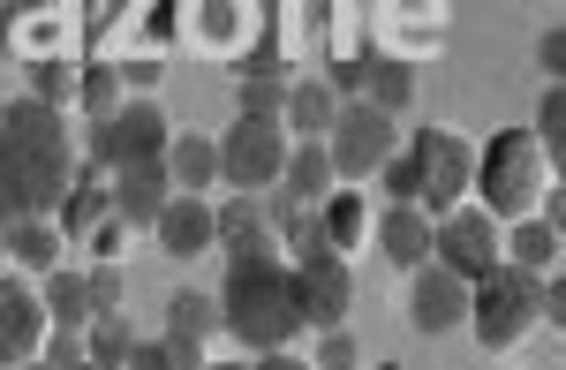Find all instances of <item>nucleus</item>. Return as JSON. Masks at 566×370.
I'll list each match as a JSON object with an SVG mask.
<instances>
[{"mask_svg": "<svg viewBox=\"0 0 566 370\" xmlns=\"http://www.w3.org/2000/svg\"><path fill=\"white\" fill-rule=\"evenodd\" d=\"M0 189H8V220H45L69 197V129L61 106L15 98L0 106Z\"/></svg>", "mask_w": 566, "mask_h": 370, "instance_id": "1", "label": "nucleus"}, {"mask_svg": "<svg viewBox=\"0 0 566 370\" xmlns=\"http://www.w3.org/2000/svg\"><path fill=\"white\" fill-rule=\"evenodd\" d=\"M219 325L242 348H287L303 332V303H295V265H280L272 250H234L227 257V287H219Z\"/></svg>", "mask_w": 566, "mask_h": 370, "instance_id": "2", "label": "nucleus"}, {"mask_svg": "<svg viewBox=\"0 0 566 370\" xmlns=\"http://www.w3.org/2000/svg\"><path fill=\"white\" fill-rule=\"evenodd\" d=\"M528 318H536V273H522V265H499V273H483L469 287V325H476L483 348L522 340Z\"/></svg>", "mask_w": 566, "mask_h": 370, "instance_id": "3", "label": "nucleus"}, {"mask_svg": "<svg viewBox=\"0 0 566 370\" xmlns=\"http://www.w3.org/2000/svg\"><path fill=\"white\" fill-rule=\"evenodd\" d=\"M91 159L114 175V167H136V159H167V114L151 98H129L114 114L91 121Z\"/></svg>", "mask_w": 566, "mask_h": 370, "instance_id": "4", "label": "nucleus"}, {"mask_svg": "<svg viewBox=\"0 0 566 370\" xmlns=\"http://www.w3.org/2000/svg\"><path fill=\"white\" fill-rule=\"evenodd\" d=\"M325 159H333V175H348V182L378 175V167L392 159V114H386V106H370V98L340 106V114H333V144H325Z\"/></svg>", "mask_w": 566, "mask_h": 370, "instance_id": "5", "label": "nucleus"}, {"mask_svg": "<svg viewBox=\"0 0 566 370\" xmlns=\"http://www.w3.org/2000/svg\"><path fill=\"white\" fill-rule=\"evenodd\" d=\"M431 257L446 273H461L476 287L483 273H499L506 257H499V228H491V212H469V204H453V212H438L431 220Z\"/></svg>", "mask_w": 566, "mask_h": 370, "instance_id": "6", "label": "nucleus"}, {"mask_svg": "<svg viewBox=\"0 0 566 370\" xmlns=\"http://www.w3.org/2000/svg\"><path fill=\"white\" fill-rule=\"evenodd\" d=\"M536 167H544V144L528 129H506L483 151V212H522L536 197Z\"/></svg>", "mask_w": 566, "mask_h": 370, "instance_id": "7", "label": "nucleus"}, {"mask_svg": "<svg viewBox=\"0 0 566 370\" xmlns=\"http://www.w3.org/2000/svg\"><path fill=\"white\" fill-rule=\"evenodd\" d=\"M416 151H423V212H453L476 182V151L453 129H416Z\"/></svg>", "mask_w": 566, "mask_h": 370, "instance_id": "8", "label": "nucleus"}, {"mask_svg": "<svg viewBox=\"0 0 566 370\" xmlns=\"http://www.w3.org/2000/svg\"><path fill=\"white\" fill-rule=\"evenodd\" d=\"M280 159H287V144H280V121H234L227 129V144H219V175L234 189H264L280 182Z\"/></svg>", "mask_w": 566, "mask_h": 370, "instance_id": "9", "label": "nucleus"}, {"mask_svg": "<svg viewBox=\"0 0 566 370\" xmlns=\"http://www.w3.org/2000/svg\"><path fill=\"white\" fill-rule=\"evenodd\" d=\"M348 295H355V279L348 265H340V250H317V257H295V303H303V325H340L348 318Z\"/></svg>", "mask_w": 566, "mask_h": 370, "instance_id": "10", "label": "nucleus"}, {"mask_svg": "<svg viewBox=\"0 0 566 370\" xmlns=\"http://www.w3.org/2000/svg\"><path fill=\"white\" fill-rule=\"evenodd\" d=\"M416 287H408V325H416V332H453V325L469 318V279L461 273H446V265H416Z\"/></svg>", "mask_w": 566, "mask_h": 370, "instance_id": "11", "label": "nucleus"}, {"mask_svg": "<svg viewBox=\"0 0 566 370\" xmlns=\"http://www.w3.org/2000/svg\"><path fill=\"white\" fill-rule=\"evenodd\" d=\"M212 325H219V303L181 287L175 303H167V363L197 370V363H205V332H212Z\"/></svg>", "mask_w": 566, "mask_h": 370, "instance_id": "12", "label": "nucleus"}, {"mask_svg": "<svg viewBox=\"0 0 566 370\" xmlns=\"http://www.w3.org/2000/svg\"><path fill=\"white\" fill-rule=\"evenodd\" d=\"M114 212L122 220H159V204L175 197V175H167V159H136V167H114Z\"/></svg>", "mask_w": 566, "mask_h": 370, "instance_id": "13", "label": "nucleus"}, {"mask_svg": "<svg viewBox=\"0 0 566 370\" xmlns=\"http://www.w3.org/2000/svg\"><path fill=\"white\" fill-rule=\"evenodd\" d=\"M39 325H45V303L23 279H0V363H23L39 348Z\"/></svg>", "mask_w": 566, "mask_h": 370, "instance_id": "14", "label": "nucleus"}, {"mask_svg": "<svg viewBox=\"0 0 566 370\" xmlns=\"http://www.w3.org/2000/svg\"><path fill=\"white\" fill-rule=\"evenodd\" d=\"M378 250H386V265H400V273L431 265V212L423 204H392L386 220H378Z\"/></svg>", "mask_w": 566, "mask_h": 370, "instance_id": "15", "label": "nucleus"}, {"mask_svg": "<svg viewBox=\"0 0 566 370\" xmlns=\"http://www.w3.org/2000/svg\"><path fill=\"white\" fill-rule=\"evenodd\" d=\"M151 228H159V250H167V257H205V250H212V212H205L189 189L159 204V220H151Z\"/></svg>", "mask_w": 566, "mask_h": 370, "instance_id": "16", "label": "nucleus"}, {"mask_svg": "<svg viewBox=\"0 0 566 370\" xmlns=\"http://www.w3.org/2000/svg\"><path fill=\"white\" fill-rule=\"evenodd\" d=\"M280 182H287V197L295 204H317L325 197V182H333V159H325V144L317 137H303L287 159H280Z\"/></svg>", "mask_w": 566, "mask_h": 370, "instance_id": "17", "label": "nucleus"}, {"mask_svg": "<svg viewBox=\"0 0 566 370\" xmlns=\"http://www.w3.org/2000/svg\"><path fill=\"white\" fill-rule=\"evenodd\" d=\"M8 257L23 273H53L61 265V234L45 228V220H8Z\"/></svg>", "mask_w": 566, "mask_h": 370, "instance_id": "18", "label": "nucleus"}, {"mask_svg": "<svg viewBox=\"0 0 566 370\" xmlns=\"http://www.w3.org/2000/svg\"><path fill=\"white\" fill-rule=\"evenodd\" d=\"M45 318L53 325H76V332H84L91 318H98V310H91V279H76V273H61V265H53V279H45Z\"/></svg>", "mask_w": 566, "mask_h": 370, "instance_id": "19", "label": "nucleus"}, {"mask_svg": "<svg viewBox=\"0 0 566 370\" xmlns=\"http://www.w3.org/2000/svg\"><path fill=\"white\" fill-rule=\"evenodd\" d=\"M167 175H175L181 189H205L219 175V144H205V137H167Z\"/></svg>", "mask_w": 566, "mask_h": 370, "instance_id": "20", "label": "nucleus"}, {"mask_svg": "<svg viewBox=\"0 0 566 370\" xmlns=\"http://www.w3.org/2000/svg\"><path fill=\"white\" fill-rule=\"evenodd\" d=\"M212 242H227V257L234 250H264V212L250 197H234L227 212H212Z\"/></svg>", "mask_w": 566, "mask_h": 370, "instance_id": "21", "label": "nucleus"}, {"mask_svg": "<svg viewBox=\"0 0 566 370\" xmlns=\"http://www.w3.org/2000/svg\"><path fill=\"white\" fill-rule=\"evenodd\" d=\"M499 257H514L522 273H544L559 257V228L552 220H528V228H514V242H499Z\"/></svg>", "mask_w": 566, "mask_h": 370, "instance_id": "22", "label": "nucleus"}, {"mask_svg": "<svg viewBox=\"0 0 566 370\" xmlns=\"http://www.w3.org/2000/svg\"><path fill=\"white\" fill-rule=\"evenodd\" d=\"M363 92H370V106L400 114V106L416 98V68H408V61H370V84H363Z\"/></svg>", "mask_w": 566, "mask_h": 370, "instance_id": "23", "label": "nucleus"}, {"mask_svg": "<svg viewBox=\"0 0 566 370\" xmlns=\"http://www.w3.org/2000/svg\"><path fill=\"white\" fill-rule=\"evenodd\" d=\"M333 114H340V106H333L325 84H295V92H287V121H295L303 137H325V129H333Z\"/></svg>", "mask_w": 566, "mask_h": 370, "instance_id": "24", "label": "nucleus"}, {"mask_svg": "<svg viewBox=\"0 0 566 370\" xmlns=\"http://www.w3.org/2000/svg\"><path fill=\"white\" fill-rule=\"evenodd\" d=\"M317 220H325V242L333 250H355V234H363V197H317Z\"/></svg>", "mask_w": 566, "mask_h": 370, "instance_id": "25", "label": "nucleus"}, {"mask_svg": "<svg viewBox=\"0 0 566 370\" xmlns=\"http://www.w3.org/2000/svg\"><path fill=\"white\" fill-rule=\"evenodd\" d=\"M84 348H91V363H129L136 340H129V325H122V310H98V325H91Z\"/></svg>", "mask_w": 566, "mask_h": 370, "instance_id": "26", "label": "nucleus"}, {"mask_svg": "<svg viewBox=\"0 0 566 370\" xmlns=\"http://www.w3.org/2000/svg\"><path fill=\"white\" fill-rule=\"evenodd\" d=\"M378 175H386L392 204H423V151H416V144H408V151H400V159H386V167H378Z\"/></svg>", "mask_w": 566, "mask_h": 370, "instance_id": "27", "label": "nucleus"}, {"mask_svg": "<svg viewBox=\"0 0 566 370\" xmlns=\"http://www.w3.org/2000/svg\"><path fill=\"white\" fill-rule=\"evenodd\" d=\"M242 114H250V121H280V114H287V92L272 84V68H258V76L242 84Z\"/></svg>", "mask_w": 566, "mask_h": 370, "instance_id": "28", "label": "nucleus"}, {"mask_svg": "<svg viewBox=\"0 0 566 370\" xmlns=\"http://www.w3.org/2000/svg\"><path fill=\"white\" fill-rule=\"evenodd\" d=\"M536 144H544V151H559V144H566V92H559V84H544V106H536Z\"/></svg>", "mask_w": 566, "mask_h": 370, "instance_id": "29", "label": "nucleus"}, {"mask_svg": "<svg viewBox=\"0 0 566 370\" xmlns=\"http://www.w3.org/2000/svg\"><path fill=\"white\" fill-rule=\"evenodd\" d=\"M84 106L91 114H114V68H91L84 76Z\"/></svg>", "mask_w": 566, "mask_h": 370, "instance_id": "30", "label": "nucleus"}, {"mask_svg": "<svg viewBox=\"0 0 566 370\" xmlns=\"http://www.w3.org/2000/svg\"><path fill=\"white\" fill-rule=\"evenodd\" d=\"M317 363H333V370H340V363H355V340L340 332V325H325V340H317Z\"/></svg>", "mask_w": 566, "mask_h": 370, "instance_id": "31", "label": "nucleus"}, {"mask_svg": "<svg viewBox=\"0 0 566 370\" xmlns=\"http://www.w3.org/2000/svg\"><path fill=\"white\" fill-rule=\"evenodd\" d=\"M536 61H544V76L559 84V61H566V31H544V46H536Z\"/></svg>", "mask_w": 566, "mask_h": 370, "instance_id": "32", "label": "nucleus"}, {"mask_svg": "<svg viewBox=\"0 0 566 370\" xmlns=\"http://www.w3.org/2000/svg\"><path fill=\"white\" fill-rule=\"evenodd\" d=\"M39 98H45V106H61V98H69V68L45 61V68H39Z\"/></svg>", "mask_w": 566, "mask_h": 370, "instance_id": "33", "label": "nucleus"}, {"mask_svg": "<svg viewBox=\"0 0 566 370\" xmlns=\"http://www.w3.org/2000/svg\"><path fill=\"white\" fill-rule=\"evenodd\" d=\"M122 303V279L114 273H91V310H114Z\"/></svg>", "mask_w": 566, "mask_h": 370, "instance_id": "34", "label": "nucleus"}, {"mask_svg": "<svg viewBox=\"0 0 566 370\" xmlns=\"http://www.w3.org/2000/svg\"><path fill=\"white\" fill-rule=\"evenodd\" d=\"M129 363H136V370H167V340H136Z\"/></svg>", "mask_w": 566, "mask_h": 370, "instance_id": "35", "label": "nucleus"}, {"mask_svg": "<svg viewBox=\"0 0 566 370\" xmlns=\"http://www.w3.org/2000/svg\"><path fill=\"white\" fill-rule=\"evenodd\" d=\"M0 228H8V189H0Z\"/></svg>", "mask_w": 566, "mask_h": 370, "instance_id": "36", "label": "nucleus"}, {"mask_svg": "<svg viewBox=\"0 0 566 370\" xmlns=\"http://www.w3.org/2000/svg\"><path fill=\"white\" fill-rule=\"evenodd\" d=\"M0 234H8V228H0Z\"/></svg>", "mask_w": 566, "mask_h": 370, "instance_id": "37", "label": "nucleus"}]
</instances>
